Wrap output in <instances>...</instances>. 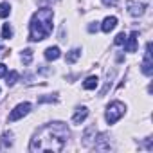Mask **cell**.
Wrapping results in <instances>:
<instances>
[{"label": "cell", "mask_w": 153, "mask_h": 153, "mask_svg": "<svg viewBox=\"0 0 153 153\" xmlns=\"http://www.w3.org/2000/svg\"><path fill=\"white\" fill-rule=\"evenodd\" d=\"M68 128L61 121H54L49 124H43L31 139L29 151L31 153H59L67 140H68Z\"/></svg>", "instance_id": "obj_1"}, {"label": "cell", "mask_w": 153, "mask_h": 153, "mask_svg": "<svg viewBox=\"0 0 153 153\" xmlns=\"http://www.w3.org/2000/svg\"><path fill=\"white\" fill-rule=\"evenodd\" d=\"M52 18H54L52 9H45V7L38 9L33 15L31 24H29V40L31 42L45 40L52 31Z\"/></svg>", "instance_id": "obj_2"}, {"label": "cell", "mask_w": 153, "mask_h": 153, "mask_svg": "<svg viewBox=\"0 0 153 153\" xmlns=\"http://www.w3.org/2000/svg\"><path fill=\"white\" fill-rule=\"evenodd\" d=\"M124 112H126V105H124V103H121V101L110 103V105L106 106V114H105L106 123H108V124H115V123L124 115Z\"/></svg>", "instance_id": "obj_3"}, {"label": "cell", "mask_w": 153, "mask_h": 153, "mask_svg": "<svg viewBox=\"0 0 153 153\" xmlns=\"http://www.w3.org/2000/svg\"><path fill=\"white\" fill-rule=\"evenodd\" d=\"M148 0H126V9L131 16H142L148 9Z\"/></svg>", "instance_id": "obj_4"}, {"label": "cell", "mask_w": 153, "mask_h": 153, "mask_svg": "<svg viewBox=\"0 0 153 153\" xmlns=\"http://www.w3.org/2000/svg\"><path fill=\"white\" fill-rule=\"evenodd\" d=\"M140 70L144 76H151L153 74V59H151V42L146 43V52H144V59L140 65Z\"/></svg>", "instance_id": "obj_5"}, {"label": "cell", "mask_w": 153, "mask_h": 153, "mask_svg": "<svg viewBox=\"0 0 153 153\" xmlns=\"http://www.w3.org/2000/svg\"><path fill=\"white\" fill-rule=\"evenodd\" d=\"M29 112H31V105H29V103H20V105H16V106L11 110V114H9V123L20 121V119L25 117Z\"/></svg>", "instance_id": "obj_6"}, {"label": "cell", "mask_w": 153, "mask_h": 153, "mask_svg": "<svg viewBox=\"0 0 153 153\" xmlns=\"http://www.w3.org/2000/svg\"><path fill=\"white\" fill-rule=\"evenodd\" d=\"M94 140H96V149L97 151H110L114 148L112 142H110V137L106 133H101L99 139H94Z\"/></svg>", "instance_id": "obj_7"}, {"label": "cell", "mask_w": 153, "mask_h": 153, "mask_svg": "<svg viewBox=\"0 0 153 153\" xmlns=\"http://www.w3.org/2000/svg\"><path fill=\"white\" fill-rule=\"evenodd\" d=\"M87 117H88V108L87 106H78L76 112H74V115H72V123L74 124H81Z\"/></svg>", "instance_id": "obj_8"}, {"label": "cell", "mask_w": 153, "mask_h": 153, "mask_svg": "<svg viewBox=\"0 0 153 153\" xmlns=\"http://www.w3.org/2000/svg\"><path fill=\"white\" fill-rule=\"evenodd\" d=\"M96 133H97V130H96V124H90L87 130H85V133H83V146H90L92 142H94V139H96Z\"/></svg>", "instance_id": "obj_9"}, {"label": "cell", "mask_w": 153, "mask_h": 153, "mask_svg": "<svg viewBox=\"0 0 153 153\" xmlns=\"http://www.w3.org/2000/svg\"><path fill=\"white\" fill-rule=\"evenodd\" d=\"M137 38H139V33L137 31H133L130 36H126V42H124L126 52H135L137 51Z\"/></svg>", "instance_id": "obj_10"}, {"label": "cell", "mask_w": 153, "mask_h": 153, "mask_svg": "<svg viewBox=\"0 0 153 153\" xmlns=\"http://www.w3.org/2000/svg\"><path fill=\"white\" fill-rule=\"evenodd\" d=\"M115 25H117V18L115 16H106L101 24V29H103V33H110V31L115 29Z\"/></svg>", "instance_id": "obj_11"}, {"label": "cell", "mask_w": 153, "mask_h": 153, "mask_svg": "<svg viewBox=\"0 0 153 153\" xmlns=\"http://www.w3.org/2000/svg\"><path fill=\"white\" fill-rule=\"evenodd\" d=\"M97 85H99V78H97V76H88V78L83 81V88L85 90H94V88H97Z\"/></svg>", "instance_id": "obj_12"}, {"label": "cell", "mask_w": 153, "mask_h": 153, "mask_svg": "<svg viewBox=\"0 0 153 153\" xmlns=\"http://www.w3.org/2000/svg\"><path fill=\"white\" fill-rule=\"evenodd\" d=\"M61 56V51H59V47H49V49H45V59H49V61H54V59H58Z\"/></svg>", "instance_id": "obj_13"}, {"label": "cell", "mask_w": 153, "mask_h": 153, "mask_svg": "<svg viewBox=\"0 0 153 153\" xmlns=\"http://www.w3.org/2000/svg\"><path fill=\"white\" fill-rule=\"evenodd\" d=\"M79 56H81V49H72L70 52H67L65 61H67V63H76V61L79 59Z\"/></svg>", "instance_id": "obj_14"}, {"label": "cell", "mask_w": 153, "mask_h": 153, "mask_svg": "<svg viewBox=\"0 0 153 153\" xmlns=\"http://www.w3.org/2000/svg\"><path fill=\"white\" fill-rule=\"evenodd\" d=\"M4 78H6L7 87H13V85L18 81V72H16V70H11L9 74H6V76H4Z\"/></svg>", "instance_id": "obj_15"}, {"label": "cell", "mask_w": 153, "mask_h": 153, "mask_svg": "<svg viewBox=\"0 0 153 153\" xmlns=\"http://www.w3.org/2000/svg\"><path fill=\"white\" fill-rule=\"evenodd\" d=\"M114 78H115V70H112V72L106 74V85H105V88L101 90V96H105V94L108 92V88L112 87V79H114Z\"/></svg>", "instance_id": "obj_16"}, {"label": "cell", "mask_w": 153, "mask_h": 153, "mask_svg": "<svg viewBox=\"0 0 153 153\" xmlns=\"http://www.w3.org/2000/svg\"><path fill=\"white\" fill-rule=\"evenodd\" d=\"M9 13H11V6L7 2H2V4H0V18L9 16Z\"/></svg>", "instance_id": "obj_17"}, {"label": "cell", "mask_w": 153, "mask_h": 153, "mask_svg": "<svg viewBox=\"0 0 153 153\" xmlns=\"http://www.w3.org/2000/svg\"><path fill=\"white\" fill-rule=\"evenodd\" d=\"M11 36H13V27H11V24H4V27H2V38L9 40Z\"/></svg>", "instance_id": "obj_18"}, {"label": "cell", "mask_w": 153, "mask_h": 153, "mask_svg": "<svg viewBox=\"0 0 153 153\" xmlns=\"http://www.w3.org/2000/svg\"><path fill=\"white\" fill-rule=\"evenodd\" d=\"M22 61H24V65H29V63L33 61V51H31V49H25V51L22 52Z\"/></svg>", "instance_id": "obj_19"}, {"label": "cell", "mask_w": 153, "mask_h": 153, "mask_svg": "<svg viewBox=\"0 0 153 153\" xmlns=\"http://www.w3.org/2000/svg\"><path fill=\"white\" fill-rule=\"evenodd\" d=\"M11 139H13V133H11V131H6V133L2 135V144H4L6 148H9V146L13 144V140H11Z\"/></svg>", "instance_id": "obj_20"}, {"label": "cell", "mask_w": 153, "mask_h": 153, "mask_svg": "<svg viewBox=\"0 0 153 153\" xmlns=\"http://www.w3.org/2000/svg\"><path fill=\"white\" fill-rule=\"evenodd\" d=\"M124 42H126V34H124V33H119V34L115 36V40H114L115 45H123Z\"/></svg>", "instance_id": "obj_21"}, {"label": "cell", "mask_w": 153, "mask_h": 153, "mask_svg": "<svg viewBox=\"0 0 153 153\" xmlns=\"http://www.w3.org/2000/svg\"><path fill=\"white\" fill-rule=\"evenodd\" d=\"M103 4H105V6H108V7H114V6H117V4H119V0H103Z\"/></svg>", "instance_id": "obj_22"}, {"label": "cell", "mask_w": 153, "mask_h": 153, "mask_svg": "<svg viewBox=\"0 0 153 153\" xmlns=\"http://www.w3.org/2000/svg\"><path fill=\"white\" fill-rule=\"evenodd\" d=\"M6 74H7V67L4 63H0V78H4Z\"/></svg>", "instance_id": "obj_23"}, {"label": "cell", "mask_w": 153, "mask_h": 153, "mask_svg": "<svg viewBox=\"0 0 153 153\" xmlns=\"http://www.w3.org/2000/svg\"><path fill=\"white\" fill-rule=\"evenodd\" d=\"M97 29H99L97 22H96V25H94V24H90V25H88V31H90V33H94V31H97Z\"/></svg>", "instance_id": "obj_24"}, {"label": "cell", "mask_w": 153, "mask_h": 153, "mask_svg": "<svg viewBox=\"0 0 153 153\" xmlns=\"http://www.w3.org/2000/svg\"><path fill=\"white\" fill-rule=\"evenodd\" d=\"M0 51H4V49H2V47H0Z\"/></svg>", "instance_id": "obj_25"}]
</instances>
